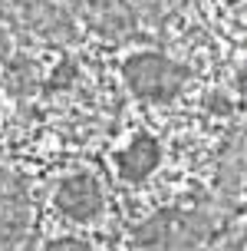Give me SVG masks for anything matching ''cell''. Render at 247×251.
Masks as SVG:
<instances>
[{
    "mask_svg": "<svg viewBox=\"0 0 247 251\" xmlns=\"http://www.w3.org/2000/svg\"><path fill=\"white\" fill-rule=\"evenodd\" d=\"M30 199L20 176L0 169V248H10L30 231Z\"/></svg>",
    "mask_w": 247,
    "mask_h": 251,
    "instance_id": "5",
    "label": "cell"
},
{
    "mask_svg": "<svg viewBox=\"0 0 247 251\" xmlns=\"http://www.w3.org/2000/svg\"><path fill=\"white\" fill-rule=\"evenodd\" d=\"M178 7H181V0H132V10L148 26H161L165 20H172Z\"/></svg>",
    "mask_w": 247,
    "mask_h": 251,
    "instance_id": "9",
    "label": "cell"
},
{
    "mask_svg": "<svg viewBox=\"0 0 247 251\" xmlns=\"http://www.w3.org/2000/svg\"><path fill=\"white\" fill-rule=\"evenodd\" d=\"M37 86V66L30 60H13L10 63V73H7V89H10L13 96H26L30 89Z\"/></svg>",
    "mask_w": 247,
    "mask_h": 251,
    "instance_id": "10",
    "label": "cell"
},
{
    "mask_svg": "<svg viewBox=\"0 0 247 251\" xmlns=\"http://www.w3.org/2000/svg\"><path fill=\"white\" fill-rule=\"evenodd\" d=\"M122 76H125V86L132 89L138 100L168 102L181 93L188 70L178 66L175 60H168V56H161V53H135V56L125 60Z\"/></svg>",
    "mask_w": 247,
    "mask_h": 251,
    "instance_id": "2",
    "label": "cell"
},
{
    "mask_svg": "<svg viewBox=\"0 0 247 251\" xmlns=\"http://www.w3.org/2000/svg\"><path fill=\"white\" fill-rule=\"evenodd\" d=\"M218 178H221V185L227 192L244 188V182H247V139H234L231 142V149L224 152L221 165H218Z\"/></svg>",
    "mask_w": 247,
    "mask_h": 251,
    "instance_id": "8",
    "label": "cell"
},
{
    "mask_svg": "<svg viewBox=\"0 0 247 251\" xmlns=\"http://www.w3.org/2000/svg\"><path fill=\"white\" fill-rule=\"evenodd\" d=\"M60 3L106 40L122 43L135 33V10L125 0H60Z\"/></svg>",
    "mask_w": 247,
    "mask_h": 251,
    "instance_id": "3",
    "label": "cell"
},
{
    "mask_svg": "<svg viewBox=\"0 0 247 251\" xmlns=\"http://www.w3.org/2000/svg\"><path fill=\"white\" fill-rule=\"evenodd\" d=\"M10 20L30 26L33 33H40V37H46V40H56V43H73L76 40L73 17L56 0H13Z\"/></svg>",
    "mask_w": 247,
    "mask_h": 251,
    "instance_id": "4",
    "label": "cell"
},
{
    "mask_svg": "<svg viewBox=\"0 0 247 251\" xmlns=\"http://www.w3.org/2000/svg\"><path fill=\"white\" fill-rule=\"evenodd\" d=\"M218 225V215L211 208H191V212H158L148 218L145 225H138L135 245L142 248H195L208 238Z\"/></svg>",
    "mask_w": 247,
    "mask_h": 251,
    "instance_id": "1",
    "label": "cell"
},
{
    "mask_svg": "<svg viewBox=\"0 0 247 251\" xmlns=\"http://www.w3.org/2000/svg\"><path fill=\"white\" fill-rule=\"evenodd\" d=\"M102 205H106V195H102V188L92 176L86 172H76L56 188V208L63 215H69L76 222H92L99 212H102Z\"/></svg>",
    "mask_w": 247,
    "mask_h": 251,
    "instance_id": "6",
    "label": "cell"
},
{
    "mask_svg": "<svg viewBox=\"0 0 247 251\" xmlns=\"http://www.w3.org/2000/svg\"><path fill=\"white\" fill-rule=\"evenodd\" d=\"M0 17H10V0H0Z\"/></svg>",
    "mask_w": 247,
    "mask_h": 251,
    "instance_id": "12",
    "label": "cell"
},
{
    "mask_svg": "<svg viewBox=\"0 0 247 251\" xmlns=\"http://www.w3.org/2000/svg\"><path fill=\"white\" fill-rule=\"evenodd\" d=\"M161 149L152 136H138L129 149L119 155V172H122L125 182H145L155 169H158Z\"/></svg>",
    "mask_w": 247,
    "mask_h": 251,
    "instance_id": "7",
    "label": "cell"
},
{
    "mask_svg": "<svg viewBox=\"0 0 247 251\" xmlns=\"http://www.w3.org/2000/svg\"><path fill=\"white\" fill-rule=\"evenodd\" d=\"M10 60V33L0 26V63H7Z\"/></svg>",
    "mask_w": 247,
    "mask_h": 251,
    "instance_id": "11",
    "label": "cell"
}]
</instances>
